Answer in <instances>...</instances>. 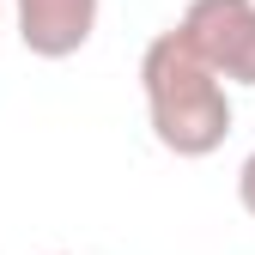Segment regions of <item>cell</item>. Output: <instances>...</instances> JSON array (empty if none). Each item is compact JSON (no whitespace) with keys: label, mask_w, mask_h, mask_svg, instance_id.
Wrapping results in <instances>:
<instances>
[{"label":"cell","mask_w":255,"mask_h":255,"mask_svg":"<svg viewBox=\"0 0 255 255\" xmlns=\"http://www.w3.org/2000/svg\"><path fill=\"white\" fill-rule=\"evenodd\" d=\"M140 98L152 140L170 158H213L231 134V85L176 24L158 30L140 55Z\"/></svg>","instance_id":"cell-1"},{"label":"cell","mask_w":255,"mask_h":255,"mask_svg":"<svg viewBox=\"0 0 255 255\" xmlns=\"http://www.w3.org/2000/svg\"><path fill=\"white\" fill-rule=\"evenodd\" d=\"M176 30L213 61L225 85H255V0H188Z\"/></svg>","instance_id":"cell-2"},{"label":"cell","mask_w":255,"mask_h":255,"mask_svg":"<svg viewBox=\"0 0 255 255\" xmlns=\"http://www.w3.org/2000/svg\"><path fill=\"white\" fill-rule=\"evenodd\" d=\"M98 6L104 0H12V24H18L24 55L73 61L98 30Z\"/></svg>","instance_id":"cell-3"},{"label":"cell","mask_w":255,"mask_h":255,"mask_svg":"<svg viewBox=\"0 0 255 255\" xmlns=\"http://www.w3.org/2000/svg\"><path fill=\"white\" fill-rule=\"evenodd\" d=\"M237 201H243V213L255 219V152H249L243 164H237Z\"/></svg>","instance_id":"cell-4"},{"label":"cell","mask_w":255,"mask_h":255,"mask_svg":"<svg viewBox=\"0 0 255 255\" xmlns=\"http://www.w3.org/2000/svg\"><path fill=\"white\" fill-rule=\"evenodd\" d=\"M0 6H6V0H0Z\"/></svg>","instance_id":"cell-5"},{"label":"cell","mask_w":255,"mask_h":255,"mask_svg":"<svg viewBox=\"0 0 255 255\" xmlns=\"http://www.w3.org/2000/svg\"><path fill=\"white\" fill-rule=\"evenodd\" d=\"M55 255H61V249H55Z\"/></svg>","instance_id":"cell-6"}]
</instances>
